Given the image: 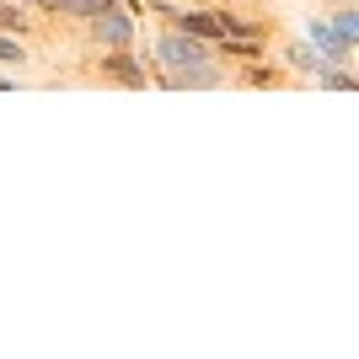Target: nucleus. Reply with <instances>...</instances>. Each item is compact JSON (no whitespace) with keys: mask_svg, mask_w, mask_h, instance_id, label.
I'll return each mask as SVG.
<instances>
[{"mask_svg":"<svg viewBox=\"0 0 359 359\" xmlns=\"http://www.w3.org/2000/svg\"><path fill=\"white\" fill-rule=\"evenodd\" d=\"M231 81L215 48L194 32H177V27H156V43H150V86H166V91H215Z\"/></svg>","mask_w":359,"mask_h":359,"instance_id":"f257e3e1","label":"nucleus"},{"mask_svg":"<svg viewBox=\"0 0 359 359\" xmlns=\"http://www.w3.org/2000/svg\"><path fill=\"white\" fill-rule=\"evenodd\" d=\"M81 86H107V91H145L150 86V54L145 48H86V60L70 70Z\"/></svg>","mask_w":359,"mask_h":359,"instance_id":"f03ea898","label":"nucleus"},{"mask_svg":"<svg viewBox=\"0 0 359 359\" xmlns=\"http://www.w3.org/2000/svg\"><path fill=\"white\" fill-rule=\"evenodd\" d=\"M75 38L86 48H135L140 43V16L123 6V0H113L107 11H97V16H86L81 27H75Z\"/></svg>","mask_w":359,"mask_h":359,"instance_id":"7ed1b4c3","label":"nucleus"},{"mask_svg":"<svg viewBox=\"0 0 359 359\" xmlns=\"http://www.w3.org/2000/svg\"><path fill=\"white\" fill-rule=\"evenodd\" d=\"M113 0H32V11H38V22H43L48 38H60V32H75L86 16L107 11Z\"/></svg>","mask_w":359,"mask_h":359,"instance_id":"20e7f679","label":"nucleus"},{"mask_svg":"<svg viewBox=\"0 0 359 359\" xmlns=\"http://www.w3.org/2000/svg\"><path fill=\"white\" fill-rule=\"evenodd\" d=\"M225 86H236V91H290V86H300V81L273 60V54H263V60L231 65V81H225Z\"/></svg>","mask_w":359,"mask_h":359,"instance_id":"39448f33","label":"nucleus"},{"mask_svg":"<svg viewBox=\"0 0 359 359\" xmlns=\"http://www.w3.org/2000/svg\"><path fill=\"white\" fill-rule=\"evenodd\" d=\"M279 65L295 75L300 86H311V75L322 70V54H316L311 43H300V38H285V48H279Z\"/></svg>","mask_w":359,"mask_h":359,"instance_id":"423d86ee","label":"nucleus"},{"mask_svg":"<svg viewBox=\"0 0 359 359\" xmlns=\"http://www.w3.org/2000/svg\"><path fill=\"white\" fill-rule=\"evenodd\" d=\"M311 48L322 54V65H354V43H344V38L322 22V16L311 22Z\"/></svg>","mask_w":359,"mask_h":359,"instance_id":"0eeeda50","label":"nucleus"},{"mask_svg":"<svg viewBox=\"0 0 359 359\" xmlns=\"http://www.w3.org/2000/svg\"><path fill=\"white\" fill-rule=\"evenodd\" d=\"M0 32H16V38H38L43 32V22L38 16H27L16 0H0Z\"/></svg>","mask_w":359,"mask_h":359,"instance_id":"6e6552de","label":"nucleus"},{"mask_svg":"<svg viewBox=\"0 0 359 359\" xmlns=\"http://www.w3.org/2000/svg\"><path fill=\"white\" fill-rule=\"evenodd\" d=\"M311 86L316 91H359V75H354V65H322L311 75Z\"/></svg>","mask_w":359,"mask_h":359,"instance_id":"1a4fd4ad","label":"nucleus"},{"mask_svg":"<svg viewBox=\"0 0 359 359\" xmlns=\"http://www.w3.org/2000/svg\"><path fill=\"white\" fill-rule=\"evenodd\" d=\"M32 54H27V38L16 32H0V70H27Z\"/></svg>","mask_w":359,"mask_h":359,"instance_id":"9d476101","label":"nucleus"},{"mask_svg":"<svg viewBox=\"0 0 359 359\" xmlns=\"http://www.w3.org/2000/svg\"><path fill=\"white\" fill-rule=\"evenodd\" d=\"M332 32H338L344 43L359 38V6H354V0H348V6H332Z\"/></svg>","mask_w":359,"mask_h":359,"instance_id":"9b49d317","label":"nucleus"},{"mask_svg":"<svg viewBox=\"0 0 359 359\" xmlns=\"http://www.w3.org/2000/svg\"><path fill=\"white\" fill-rule=\"evenodd\" d=\"M316 6H327V11H332V6H348V0H316Z\"/></svg>","mask_w":359,"mask_h":359,"instance_id":"f8f14e48","label":"nucleus"},{"mask_svg":"<svg viewBox=\"0 0 359 359\" xmlns=\"http://www.w3.org/2000/svg\"><path fill=\"white\" fill-rule=\"evenodd\" d=\"M225 6H247V0H225Z\"/></svg>","mask_w":359,"mask_h":359,"instance_id":"ddd939ff","label":"nucleus"}]
</instances>
